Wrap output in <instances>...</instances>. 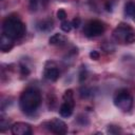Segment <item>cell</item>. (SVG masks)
<instances>
[{
    "instance_id": "6da1fadb",
    "label": "cell",
    "mask_w": 135,
    "mask_h": 135,
    "mask_svg": "<svg viewBox=\"0 0 135 135\" xmlns=\"http://www.w3.org/2000/svg\"><path fill=\"white\" fill-rule=\"evenodd\" d=\"M41 104V93L36 88H27L19 98V105L26 115L34 114Z\"/></svg>"
},
{
    "instance_id": "7a4b0ae2",
    "label": "cell",
    "mask_w": 135,
    "mask_h": 135,
    "mask_svg": "<svg viewBox=\"0 0 135 135\" xmlns=\"http://www.w3.org/2000/svg\"><path fill=\"white\" fill-rule=\"evenodd\" d=\"M25 30L24 23L17 15H9L3 20L2 33L14 40L22 38L25 34Z\"/></svg>"
},
{
    "instance_id": "3957f363",
    "label": "cell",
    "mask_w": 135,
    "mask_h": 135,
    "mask_svg": "<svg viewBox=\"0 0 135 135\" xmlns=\"http://www.w3.org/2000/svg\"><path fill=\"white\" fill-rule=\"evenodd\" d=\"M113 38L119 44H131L135 42V31L127 23H120L113 31Z\"/></svg>"
},
{
    "instance_id": "277c9868",
    "label": "cell",
    "mask_w": 135,
    "mask_h": 135,
    "mask_svg": "<svg viewBox=\"0 0 135 135\" xmlns=\"http://www.w3.org/2000/svg\"><path fill=\"white\" fill-rule=\"evenodd\" d=\"M114 104L122 112H130L133 108V96L126 89H120L115 92L113 97Z\"/></svg>"
},
{
    "instance_id": "5b68a950",
    "label": "cell",
    "mask_w": 135,
    "mask_h": 135,
    "mask_svg": "<svg viewBox=\"0 0 135 135\" xmlns=\"http://www.w3.org/2000/svg\"><path fill=\"white\" fill-rule=\"evenodd\" d=\"M62 99H63V102L61 103V105L59 108V114H60L61 117L68 118V117L72 116V114L74 112V108H75L73 91L72 90L65 91L64 94H63Z\"/></svg>"
},
{
    "instance_id": "8992f818",
    "label": "cell",
    "mask_w": 135,
    "mask_h": 135,
    "mask_svg": "<svg viewBox=\"0 0 135 135\" xmlns=\"http://www.w3.org/2000/svg\"><path fill=\"white\" fill-rule=\"evenodd\" d=\"M105 26L103 22L99 20H90L89 22L85 23L83 27V34L89 37V38H94L102 35L104 33Z\"/></svg>"
},
{
    "instance_id": "52a82bcc",
    "label": "cell",
    "mask_w": 135,
    "mask_h": 135,
    "mask_svg": "<svg viewBox=\"0 0 135 135\" xmlns=\"http://www.w3.org/2000/svg\"><path fill=\"white\" fill-rule=\"evenodd\" d=\"M44 126L51 133H54L57 135H62V134H65L68 132L66 123L59 118H53V119L46 121L44 123Z\"/></svg>"
},
{
    "instance_id": "ba28073f",
    "label": "cell",
    "mask_w": 135,
    "mask_h": 135,
    "mask_svg": "<svg viewBox=\"0 0 135 135\" xmlns=\"http://www.w3.org/2000/svg\"><path fill=\"white\" fill-rule=\"evenodd\" d=\"M59 75H60V72L58 66L54 62H47L43 71L44 78L47 79L49 81H56L59 78Z\"/></svg>"
},
{
    "instance_id": "9c48e42d",
    "label": "cell",
    "mask_w": 135,
    "mask_h": 135,
    "mask_svg": "<svg viewBox=\"0 0 135 135\" xmlns=\"http://www.w3.org/2000/svg\"><path fill=\"white\" fill-rule=\"evenodd\" d=\"M11 131L14 135H31L33 133L32 127L25 122H15L11 127Z\"/></svg>"
},
{
    "instance_id": "30bf717a",
    "label": "cell",
    "mask_w": 135,
    "mask_h": 135,
    "mask_svg": "<svg viewBox=\"0 0 135 135\" xmlns=\"http://www.w3.org/2000/svg\"><path fill=\"white\" fill-rule=\"evenodd\" d=\"M14 46V39L2 33L0 38V50L2 52H8Z\"/></svg>"
},
{
    "instance_id": "8fae6325",
    "label": "cell",
    "mask_w": 135,
    "mask_h": 135,
    "mask_svg": "<svg viewBox=\"0 0 135 135\" xmlns=\"http://www.w3.org/2000/svg\"><path fill=\"white\" fill-rule=\"evenodd\" d=\"M53 27H54V22L52 19H44L37 23V28L43 33L51 32L53 30Z\"/></svg>"
},
{
    "instance_id": "7c38bea8",
    "label": "cell",
    "mask_w": 135,
    "mask_h": 135,
    "mask_svg": "<svg viewBox=\"0 0 135 135\" xmlns=\"http://www.w3.org/2000/svg\"><path fill=\"white\" fill-rule=\"evenodd\" d=\"M124 15L132 19L133 21H135V2L130 0L126 3L124 5Z\"/></svg>"
},
{
    "instance_id": "4fadbf2b",
    "label": "cell",
    "mask_w": 135,
    "mask_h": 135,
    "mask_svg": "<svg viewBox=\"0 0 135 135\" xmlns=\"http://www.w3.org/2000/svg\"><path fill=\"white\" fill-rule=\"evenodd\" d=\"M50 44L53 45H61L65 42V37L61 34H54L51 38H50Z\"/></svg>"
},
{
    "instance_id": "5bb4252c",
    "label": "cell",
    "mask_w": 135,
    "mask_h": 135,
    "mask_svg": "<svg viewBox=\"0 0 135 135\" xmlns=\"http://www.w3.org/2000/svg\"><path fill=\"white\" fill-rule=\"evenodd\" d=\"M60 27H61V30H62L63 32L68 33V32H70V31L72 30L73 25H72V22H71V21H68V20L65 19V20L61 21V25H60Z\"/></svg>"
},
{
    "instance_id": "9a60e30c",
    "label": "cell",
    "mask_w": 135,
    "mask_h": 135,
    "mask_svg": "<svg viewBox=\"0 0 135 135\" xmlns=\"http://www.w3.org/2000/svg\"><path fill=\"white\" fill-rule=\"evenodd\" d=\"M20 73L23 77H26L28 74H30V69L27 68L26 64H23V63H20Z\"/></svg>"
},
{
    "instance_id": "2e32d148",
    "label": "cell",
    "mask_w": 135,
    "mask_h": 135,
    "mask_svg": "<svg viewBox=\"0 0 135 135\" xmlns=\"http://www.w3.org/2000/svg\"><path fill=\"white\" fill-rule=\"evenodd\" d=\"M57 17H58V19L61 20V21L65 20V19H66V13H65V11L62 9V8L58 9V12H57Z\"/></svg>"
},
{
    "instance_id": "e0dca14e",
    "label": "cell",
    "mask_w": 135,
    "mask_h": 135,
    "mask_svg": "<svg viewBox=\"0 0 135 135\" xmlns=\"http://www.w3.org/2000/svg\"><path fill=\"white\" fill-rule=\"evenodd\" d=\"M71 22H72V25H73V27L77 28V27H79L81 20H80V18H79V17H76V18H74V19H73Z\"/></svg>"
},
{
    "instance_id": "ac0fdd59",
    "label": "cell",
    "mask_w": 135,
    "mask_h": 135,
    "mask_svg": "<svg viewBox=\"0 0 135 135\" xmlns=\"http://www.w3.org/2000/svg\"><path fill=\"white\" fill-rule=\"evenodd\" d=\"M38 6V0H30V7L32 11H36Z\"/></svg>"
},
{
    "instance_id": "d6986e66",
    "label": "cell",
    "mask_w": 135,
    "mask_h": 135,
    "mask_svg": "<svg viewBox=\"0 0 135 135\" xmlns=\"http://www.w3.org/2000/svg\"><path fill=\"white\" fill-rule=\"evenodd\" d=\"M80 95H81V97H88V96L91 95V93L86 88H82L80 90Z\"/></svg>"
},
{
    "instance_id": "ffe728a7",
    "label": "cell",
    "mask_w": 135,
    "mask_h": 135,
    "mask_svg": "<svg viewBox=\"0 0 135 135\" xmlns=\"http://www.w3.org/2000/svg\"><path fill=\"white\" fill-rule=\"evenodd\" d=\"M99 53L97 52V51H92L91 53H90V57L92 58V59H94V60H98L99 59Z\"/></svg>"
},
{
    "instance_id": "44dd1931",
    "label": "cell",
    "mask_w": 135,
    "mask_h": 135,
    "mask_svg": "<svg viewBox=\"0 0 135 135\" xmlns=\"http://www.w3.org/2000/svg\"><path fill=\"white\" fill-rule=\"evenodd\" d=\"M85 78H86V71H85V69H84V70L82 69L81 72H80V74H79V81L82 82Z\"/></svg>"
}]
</instances>
